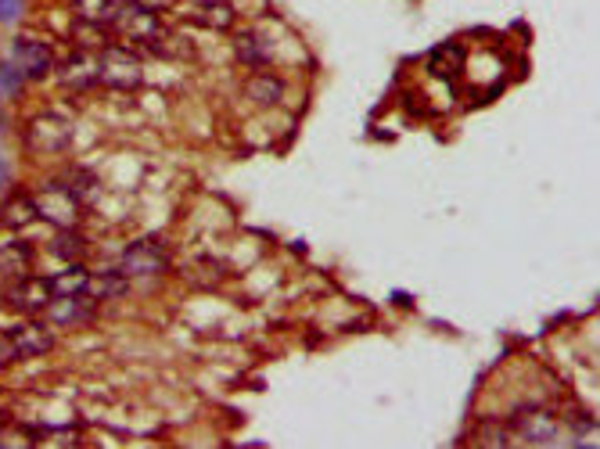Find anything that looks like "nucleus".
<instances>
[{
	"instance_id": "3",
	"label": "nucleus",
	"mask_w": 600,
	"mask_h": 449,
	"mask_svg": "<svg viewBox=\"0 0 600 449\" xmlns=\"http://www.w3.org/2000/svg\"><path fill=\"white\" fill-rule=\"evenodd\" d=\"M51 281L47 277H15L4 291V302L18 313H44V306L51 302Z\"/></svg>"
},
{
	"instance_id": "22",
	"label": "nucleus",
	"mask_w": 600,
	"mask_h": 449,
	"mask_svg": "<svg viewBox=\"0 0 600 449\" xmlns=\"http://www.w3.org/2000/svg\"><path fill=\"white\" fill-rule=\"evenodd\" d=\"M151 47H155L159 54H166V58H195V44H191L187 36L166 33V29L155 36V44H151Z\"/></svg>"
},
{
	"instance_id": "6",
	"label": "nucleus",
	"mask_w": 600,
	"mask_h": 449,
	"mask_svg": "<svg viewBox=\"0 0 600 449\" xmlns=\"http://www.w3.org/2000/svg\"><path fill=\"white\" fill-rule=\"evenodd\" d=\"M44 313H47V320L58 327H80V324H90V320H94L98 302L90 299V295H51Z\"/></svg>"
},
{
	"instance_id": "19",
	"label": "nucleus",
	"mask_w": 600,
	"mask_h": 449,
	"mask_svg": "<svg viewBox=\"0 0 600 449\" xmlns=\"http://www.w3.org/2000/svg\"><path fill=\"white\" fill-rule=\"evenodd\" d=\"M29 263H33V252H29V245H18V241H11L8 248H0V273H8V277H26Z\"/></svg>"
},
{
	"instance_id": "21",
	"label": "nucleus",
	"mask_w": 600,
	"mask_h": 449,
	"mask_svg": "<svg viewBox=\"0 0 600 449\" xmlns=\"http://www.w3.org/2000/svg\"><path fill=\"white\" fill-rule=\"evenodd\" d=\"M65 191L80 202V209H87V205L98 198V180L90 177L87 169H76V173H69V180H65Z\"/></svg>"
},
{
	"instance_id": "7",
	"label": "nucleus",
	"mask_w": 600,
	"mask_h": 449,
	"mask_svg": "<svg viewBox=\"0 0 600 449\" xmlns=\"http://www.w3.org/2000/svg\"><path fill=\"white\" fill-rule=\"evenodd\" d=\"M112 26L123 36H130L133 44H148V47L155 44V36L162 33L159 15H151V11L137 8V4H123V8L115 11Z\"/></svg>"
},
{
	"instance_id": "26",
	"label": "nucleus",
	"mask_w": 600,
	"mask_h": 449,
	"mask_svg": "<svg viewBox=\"0 0 600 449\" xmlns=\"http://www.w3.org/2000/svg\"><path fill=\"white\" fill-rule=\"evenodd\" d=\"M72 33H80L83 51H94V47H105V40H101V26H94V22H83V18H80Z\"/></svg>"
},
{
	"instance_id": "25",
	"label": "nucleus",
	"mask_w": 600,
	"mask_h": 449,
	"mask_svg": "<svg viewBox=\"0 0 600 449\" xmlns=\"http://www.w3.org/2000/svg\"><path fill=\"white\" fill-rule=\"evenodd\" d=\"M22 69L18 65H11V62H0V94H8V97H18L22 94Z\"/></svg>"
},
{
	"instance_id": "8",
	"label": "nucleus",
	"mask_w": 600,
	"mask_h": 449,
	"mask_svg": "<svg viewBox=\"0 0 600 449\" xmlns=\"http://www.w3.org/2000/svg\"><path fill=\"white\" fill-rule=\"evenodd\" d=\"M72 141V126L58 115H36L33 123H29L26 133V144L33 151H65Z\"/></svg>"
},
{
	"instance_id": "23",
	"label": "nucleus",
	"mask_w": 600,
	"mask_h": 449,
	"mask_svg": "<svg viewBox=\"0 0 600 449\" xmlns=\"http://www.w3.org/2000/svg\"><path fill=\"white\" fill-rule=\"evenodd\" d=\"M54 256H62L65 263H83V256H87V241L83 238H76V234H72V227L69 230H62V234H58V238H54Z\"/></svg>"
},
{
	"instance_id": "12",
	"label": "nucleus",
	"mask_w": 600,
	"mask_h": 449,
	"mask_svg": "<svg viewBox=\"0 0 600 449\" xmlns=\"http://www.w3.org/2000/svg\"><path fill=\"white\" fill-rule=\"evenodd\" d=\"M468 65V54L460 44H439L432 54H428V72L439 76V80H457L460 72Z\"/></svg>"
},
{
	"instance_id": "4",
	"label": "nucleus",
	"mask_w": 600,
	"mask_h": 449,
	"mask_svg": "<svg viewBox=\"0 0 600 449\" xmlns=\"http://www.w3.org/2000/svg\"><path fill=\"white\" fill-rule=\"evenodd\" d=\"M33 202H36V212L47 216L54 227L69 230V227H76V220H80V202L65 191V184H51L47 191L36 194Z\"/></svg>"
},
{
	"instance_id": "20",
	"label": "nucleus",
	"mask_w": 600,
	"mask_h": 449,
	"mask_svg": "<svg viewBox=\"0 0 600 449\" xmlns=\"http://www.w3.org/2000/svg\"><path fill=\"white\" fill-rule=\"evenodd\" d=\"M87 277L90 270L83 263H72L65 273H58L51 281V291L54 295H83V288H87Z\"/></svg>"
},
{
	"instance_id": "9",
	"label": "nucleus",
	"mask_w": 600,
	"mask_h": 449,
	"mask_svg": "<svg viewBox=\"0 0 600 449\" xmlns=\"http://www.w3.org/2000/svg\"><path fill=\"white\" fill-rule=\"evenodd\" d=\"M514 432L529 446H550L557 439V421L547 410H539V406H521L518 414H514Z\"/></svg>"
},
{
	"instance_id": "24",
	"label": "nucleus",
	"mask_w": 600,
	"mask_h": 449,
	"mask_svg": "<svg viewBox=\"0 0 600 449\" xmlns=\"http://www.w3.org/2000/svg\"><path fill=\"white\" fill-rule=\"evenodd\" d=\"M478 446H511V428H507V424L486 421L478 428Z\"/></svg>"
},
{
	"instance_id": "17",
	"label": "nucleus",
	"mask_w": 600,
	"mask_h": 449,
	"mask_svg": "<svg viewBox=\"0 0 600 449\" xmlns=\"http://www.w3.org/2000/svg\"><path fill=\"white\" fill-rule=\"evenodd\" d=\"M234 54H238V62L248 65V69H259V65L270 62V51L263 47V36H259V33L234 36Z\"/></svg>"
},
{
	"instance_id": "11",
	"label": "nucleus",
	"mask_w": 600,
	"mask_h": 449,
	"mask_svg": "<svg viewBox=\"0 0 600 449\" xmlns=\"http://www.w3.org/2000/svg\"><path fill=\"white\" fill-rule=\"evenodd\" d=\"M8 338H11V345H15L18 356H44V353H51V349H54L51 331H47V327H40V324L11 327Z\"/></svg>"
},
{
	"instance_id": "18",
	"label": "nucleus",
	"mask_w": 600,
	"mask_h": 449,
	"mask_svg": "<svg viewBox=\"0 0 600 449\" xmlns=\"http://www.w3.org/2000/svg\"><path fill=\"white\" fill-rule=\"evenodd\" d=\"M72 4H76V18L94 22V26H112L115 11H119L115 0H72Z\"/></svg>"
},
{
	"instance_id": "28",
	"label": "nucleus",
	"mask_w": 600,
	"mask_h": 449,
	"mask_svg": "<svg viewBox=\"0 0 600 449\" xmlns=\"http://www.w3.org/2000/svg\"><path fill=\"white\" fill-rule=\"evenodd\" d=\"M44 442H51V446H76V432L72 428H58V432H44Z\"/></svg>"
},
{
	"instance_id": "16",
	"label": "nucleus",
	"mask_w": 600,
	"mask_h": 449,
	"mask_svg": "<svg viewBox=\"0 0 600 449\" xmlns=\"http://www.w3.org/2000/svg\"><path fill=\"white\" fill-rule=\"evenodd\" d=\"M126 284H130V277L126 273H90L87 277V288H83V295H90L94 302H105V299H119L126 291Z\"/></svg>"
},
{
	"instance_id": "14",
	"label": "nucleus",
	"mask_w": 600,
	"mask_h": 449,
	"mask_svg": "<svg viewBox=\"0 0 600 449\" xmlns=\"http://www.w3.org/2000/svg\"><path fill=\"white\" fill-rule=\"evenodd\" d=\"M191 18H195L198 26L216 29V33H227V29H234V8H230L227 0H202V4L191 11Z\"/></svg>"
},
{
	"instance_id": "1",
	"label": "nucleus",
	"mask_w": 600,
	"mask_h": 449,
	"mask_svg": "<svg viewBox=\"0 0 600 449\" xmlns=\"http://www.w3.org/2000/svg\"><path fill=\"white\" fill-rule=\"evenodd\" d=\"M101 83L112 90H137L144 83V65L141 58L126 47H101L98 54Z\"/></svg>"
},
{
	"instance_id": "2",
	"label": "nucleus",
	"mask_w": 600,
	"mask_h": 449,
	"mask_svg": "<svg viewBox=\"0 0 600 449\" xmlns=\"http://www.w3.org/2000/svg\"><path fill=\"white\" fill-rule=\"evenodd\" d=\"M169 266H173V256L159 238L133 241L119 259V273H126V277H155V273H166Z\"/></svg>"
},
{
	"instance_id": "13",
	"label": "nucleus",
	"mask_w": 600,
	"mask_h": 449,
	"mask_svg": "<svg viewBox=\"0 0 600 449\" xmlns=\"http://www.w3.org/2000/svg\"><path fill=\"white\" fill-rule=\"evenodd\" d=\"M245 97L259 108H274V105H281L284 83L277 80V76H270V72H256V76H248Z\"/></svg>"
},
{
	"instance_id": "15",
	"label": "nucleus",
	"mask_w": 600,
	"mask_h": 449,
	"mask_svg": "<svg viewBox=\"0 0 600 449\" xmlns=\"http://www.w3.org/2000/svg\"><path fill=\"white\" fill-rule=\"evenodd\" d=\"M40 212H36V202L29 198V194H8V202L0 205V223L8 230H18V227H29V223L36 220Z\"/></svg>"
},
{
	"instance_id": "5",
	"label": "nucleus",
	"mask_w": 600,
	"mask_h": 449,
	"mask_svg": "<svg viewBox=\"0 0 600 449\" xmlns=\"http://www.w3.org/2000/svg\"><path fill=\"white\" fill-rule=\"evenodd\" d=\"M58 80H62L65 90H76V94H87L90 87L101 83V69H98V54L94 51H72L69 62L58 65Z\"/></svg>"
},
{
	"instance_id": "10",
	"label": "nucleus",
	"mask_w": 600,
	"mask_h": 449,
	"mask_svg": "<svg viewBox=\"0 0 600 449\" xmlns=\"http://www.w3.org/2000/svg\"><path fill=\"white\" fill-rule=\"evenodd\" d=\"M15 62L22 69V76L29 80H44L47 72L54 69V51L40 40H18L15 44Z\"/></svg>"
},
{
	"instance_id": "31",
	"label": "nucleus",
	"mask_w": 600,
	"mask_h": 449,
	"mask_svg": "<svg viewBox=\"0 0 600 449\" xmlns=\"http://www.w3.org/2000/svg\"><path fill=\"white\" fill-rule=\"evenodd\" d=\"M0 428H4V414H0Z\"/></svg>"
},
{
	"instance_id": "29",
	"label": "nucleus",
	"mask_w": 600,
	"mask_h": 449,
	"mask_svg": "<svg viewBox=\"0 0 600 449\" xmlns=\"http://www.w3.org/2000/svg\"><path fill=\"white\" fill-rule=\"evenodd\" d=\"M18 353H15V345H11L8 335H0V367H8V363H15Z\"/></svg>"
},
{
	"instance_id": "30",
	"label": "nucleus",
	"mask_w": 600,
	"mask_h": 449,
	"mask_svg": "<svg viewBox=\"0 0 600 449\" xmlns=\"http://www.w3.org/2000/svg\"><path fill=\"white\" fill-rule=\"evenodd\" d=\"M22 11V0H0V22H11Z\"/></svg>"
},
{
	"instance_id": "27",
	"label": "nucleus",
	"mask_w": 600,
	"mask_h": 449,
	"mask_svg": "<svg viewBox=\"0 0 600 449\" xmlns=\"http://www.w3.org/2000/svg\"><path fill=\"white\" fill-rule=\"evenodd\" d=\"M130 4H137V8L151 11V15H162V11H173L180 4V0H130Z\"/></svg>"
}]
</instances>
